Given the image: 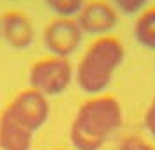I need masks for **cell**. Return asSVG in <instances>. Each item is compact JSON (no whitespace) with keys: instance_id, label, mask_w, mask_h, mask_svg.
<instances>
[{"instance_id":"cell-4","label":"cell","mask_w":155,"mask_h":150,"mask_svg":"<svg viewBox=\"0 0 155 150\" xmlns=\"http://www.w3.org/2000/svg\"><path fill=\"white\" fill-rule=\"evenodd\" d=\"M4 110L21 125L35 132L49 118V101L37 90L27 88L21 90Z\"/></svg>"},{"instance_id":"cell-12","label":"cell","mask_w":155,"mask_h":150,"mask_svg":"<svg viewBox=\"0 0 155 150\" xmlns=\"http://www.w3.org/2000/svg\"><path fill=\"white\" fill-rule=\"evenodd\" d=\"M118 150H155L148 141L141 140L137 136H125L124 140L120 141Z\"/></svg>"},{"instance_id":"cell-7","label":"cell","mask_w":155,"mask_h":150,"mask_svg":"<svg viewBox=\"0 0 155 150\" xmlns=\"http://www.w3.org/2000/svg\"><path fill=\"white\" fill-rule=\"evenodd\" d=\"M0 37L14 50H25L34 42L35 28L28 16L21 11H5L0 16Z\"/></svg>"},{"instance_id":"cell-10","label":"cell","mask_w":155,"mask_h":150,"mask_svg":"<svg viewBox=\"0 0 155 150\" xmlns=\"http://www.w3.org/2000/svg\"><path fill=\"white\" fill-rule=\"evenodd\" d=\"M58 18H76L87 0H44Z\"/></svg>"},{"instance_id":"cell-9","label":"cell","mask_w":155,"mask_h":150,"mask_svg":"<svg viewBox=\"0 0 155 150\" xmlns=\"http://www.w3.org/2000/svg\"><path fill=\"white\" fill-rule=\"evenodd\" d=\"M136 41L148 50H155V7L141 11L134 23Z\"/></svg>"},{"instance_id":"cell-8","label":"cell","mask_w":155,"mask_h":150,"mask_svg":"<svg viewBox=\"0 0 155 150\" xmlns=\"http://www.w3.org/2000/svg\"><path fill=\"white\" fill-rule=\"evenodd\" d=\"M34 132L4 110L0 115V150H30Z\"/></svg>"},{"instance_id":"cell-14","label":"cell","mask_w":155,"mask_h":150,"mask_svg":"<svg viewBox=\"0 0 155 150\" xmlns=\"http://www.w3.org/2000/svg\"><path fill=\"white\" fill-rule=\"evenodd\" d=\"M58 150H62V148H58Z\"/></svg>"},{"instance_id":"cell-5","label":"cell","mask_w":155,"mask_h":150,"mask_svg":"<svg viewBox=\"0 0 155 150\" xmlns=\"http://www.w3.org/2000/svg\"><path fill=\"white\" fill-rule=\"evenodd\" d=\"M83 39V32L78 25L76 18H53L44 27L42 41L46 50L62 58H69L76 53Z\"/></svg>"},{"instance_id":"cell-1","label":"cell","mask_w":155,"mask_h":150,"mask_svg":"<svg viewBox=\"0 0 155 150\" xmlns=\"http://www.w3.org/2000/svg\"><path fill=\"white\" fill-rule=\"evenodd\" d=\"M120 125V102L113 95H94L78 108L71 124V143L76 150H99Z\"/></svg>"},{"instance_id":"cell-13","label":"cell","mask_w":155,"mask_h":150,"mask_svg":"<svg viewBox=\"0 0 155 150\" xmlns=\"http://www.w3.org/2000/svg\"><path fill=\"white\" fill-rule=\"evenodd\" d=\"M145 127L148 131V134L155 138V95L152 99V104L148 106V110L145 113Z\"/></svg>"},{"instance_id":"cell-6","label":"cell","mask_w":155,"mask_h":150,"mask_svg":"<svg viewBox=\"0 0 155 150\" xmlns=\"http://www.w3.org/2000/svg\"><path fill=\"white\" fill-rule=\"evenodd\" d=\"M76 21L83 34L109 35L118 23V11L107 0H87L81 7Z\"/></svg>"},{"instance_id":"cell-3","label":"cell","mask_w":155,"mask_h":150,"mask_svg":"<svg viewBox=\"0 0 155 150\" xmlns=\"http://www.w3.org/2000/svg\"><path fill=\"white\" fill-rule=\"evenodd\" d=\"M74 78V69L69 58L48 55L44 58H39L30 67V88L41 92L42 95L51 97L65 92Z\"/></svg>"},{"instance_id":"cell-2","label":"cell","mask_w":155,"mask_h":150,"mask_svg":"<svg viewBox=\"0 0 155 150\" xmlns=\"http://www.w3.org/2000/svg\"><path fill=\"white\" fill-rule=\"evenodd\" d=\"M125 58V48L115 35H101L87 48L76 67L78 87L90 95H99L109 87L116 69Z\"/></svg>"},{"instance_id":"cell-11","label":"cell","mask_w":155,"mask_h":150,"mask_svg":"<svg viewBox=\"0 0 155 150\" xmlns=\"http://www.w3.org/2000/svg\"><path fill=\"white\" fill-rule=\"evenodd\" d=\"M115 9L122 14H139L145 11V5L148 0H111Z\"/></svg>"}]
</instances>
